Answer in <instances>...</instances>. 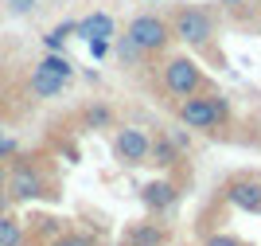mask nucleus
I'll use <instances>...</instances> for the list:
<instances>
[{"mask_svg": "<svg viewBox=\"0 0 261 246\" xmlns=\"http://www.w3.org/2000/svg\"><path fill=\"white\" fill-rule=\"evenodd\" d=\"M168 28H172V39L187 43V47H207L211 35H215V20H211L207 8H195V4H187V8H179L168 20Z\"/></svg>", "mask_w": 261, "mask_h": 246, "instance_id": "f257e3e1", "label": "nucleus"}, {"mask_svg": "<svg viewBox=\"0 0 261 246\" xmlns=\"http://www.w3.org/2000/svg\"><path fill=\"white\" fill-rule=\"evenodd\" d=\"M125 35H129L144 55H156V51H164V47L172 43V28H168V20L156 16V12H141V16H133L129 28H125Z\"/></svg>", "mask_w": 261, "mask_h": 246, "instance_id": "f03ea898", "label": "nucleus"}, {"mask_svg": "<svg viewBox=\"0 0 261 246\" xmlns=\"http://www.w3.org/2000/svg\"><path fill=\"white\" fill-rule=\"evenodd\" d=\"M164 86H168V94H172V98H191V94H199V90L207 86V75L199 71L195 59L175 55V59L164 63Z\"/></svg>", "mask_w": 261, "mask_h": 246, "instance_id": "7ed1b4c3", "label": "nucleus"}, {"mask_svg": "<svg viewBox=\"0 0 261 246\" xmlns=\"http://www.w3.org/2000/svg\"><path fill=\"white\" fill-rule=\"evenodd\" d=\"M4 192H8V199H16V204H32V199H43V195H47V180H43V172H39V168H32L28 161H20L16 168L8 172Z\"/></svg>", "mask_w": 261, "mask_h": 246, "instance_id": "20e7f679", "label": "nucleus"}, {"mask_svg": "<svg viewBox=\"0 0 261 246\" xmlns=\"http://www.w3.org/2000/svg\"><path fill=\"white\" fill-rule=\"evenodd\" d=\"M179 121H184L187 129H199V133H215V129L222 125L215 106H211V98H199V94L179 98Z\"/></svg>", "mask_w": 261, "mask_h": 246, "instance_id": "39448f33", "label": "nucleus"}, {"mask_svg": "<svg viewBox=\"0 0 261 246\" xmlns=\"http://www.w3.org/2000/svg\"><path fill=\"white\" fill-rule=\"evenodd\" d=\"M148 133H141V129H121L117 137H113V149H117V156L125 164H148Z\"/></svg>", "mask_w": 261, "mask_h": 246, "instance_id": "423d86ee", "label": "nucleus"}, {"mask_svg": "<svg viewBox=\"0 0 261 246\" xmlns=\"http://www.w3.org/2000/svg\"><path fill=\"white\" fill-rule=\"evenodd\" d=\"M226 199L234 207H242V211L250 215H261V184L257 180H234L226 188Z\"/></svg>", "mask_w": 261, "mask_h": 246, "instance_id": "0eeeda50", "label": "nucleus"}, {"mask_svg": "<svg viewBox=\"0 0 261 246\" xmlns=\"http://www.w3.org/2000/svg\"><path fill=\"white\" fill-rule=\"evenodd\" d=\"M179 199V192H175L172 180H152L141 188V204L148 207V211H168V207Z\"/></svg>", "mask_w": 261, "mask_h": 246, "instance_id": "6e6552de", "label": "nucleus"}, {"mask_svg": "<svg viewBox=\"0 0 261 246\" xmlns=\"http://www.w3.org/2000/svg\"><path fill=\"white\" fill-rule=\"evenodd\" d=\"M32 94L35 98H59L63 94V86H66V78H59V75H51V71H43V66H35L32 71Z\"/></svg>", "mask_w": 261, "mask_h": 246, "instance_id": "1a4fd4ad", "label": "nucleus"}, {"mask_svg": "<svg viewBox=\"0 0 261 246\" xmlns=\"http://www.w3.org/2000/svg\"><path fill=\"white\" fill-rule=\"evenodd\" d=\"M74 32H78V35H86V39H109V35H113V20H109L106 12H94L90 20L74 24Z\"/></svg>", "mask_w": 261, "mask_h": 246, "instance_id": "9d476101", "label": "nucleus"}, {"mask_svg": "<svg viewBox=\"0 0 261 246\" xmlns=\"http://www.w3.org/2000/svg\"><path fill=\"white\" fill-rule=\"evenodd\" d=\"M148 164H160V168H175V164H179V152H175V145H172L168 137L148 141Z\"/></svg>", "mask_w": 261, "mask_h": 246, "instance_id": "9b49d317", "label": "nucleus"}, {"mask_svg": "<svg viewBox=\"0 0 261 246\" xmlns=\"http://www.w3.org/2000/svg\"><path fill=\"white\" fill-rule=\"evenodd\" d=\"M168 242V231L156 223H141L129 231V246H164Z\"/></svg>", "mask_w": 261, "mask_h": 246, "instance_id": "f8f14e48", "label": "nucleus"}, {"mask_svg": "<svg viewBox=\"0 0 261 246\" xmlns=\"http://www.w3.org/2000/svg\"><path fill=\"white\" fill-rule=\"evenodd\" d=\"M0 246H23V223L16 215H0Z\"/></svg>", "mask_w": 261, "mask_h": 246, "instance_id": "ddd939ff", "label": "nucleus"}, {"mask_svg": "<svg viewBox=\"0 0 261 246\" xmlns=\"http://www.w3.org/2000/svg\"><path fill=\"white\" fill-rule=\"evenodd\" d=\"M82 121L90 129H106V125H113V109L109 106H86L82 109Z\"/></svg>", "mask_w": 261, "mask_h": 246, "instance_id": "4468645a", "label": "nucleus"}, {"mask_svg": "<svg viewBox=\"0 0 261 246\" xmlns=\"http://www.w3.org/2000/svg\"><path fill=\"white\" fill-rule=\"evenodd\" d=\"M39 66H43V71H51V75H59V78H70V75H74V63H70L66 55H47Z\"/></svg>", "mask_w": 261, "mask_h": 246, "instance_id": "2eb2a0df", "label": "nucleus"}, {"mask_svg": "<svg viewBox=\"0 0 261 246\" xmlns=\"http://www.w3.org/2000/svg\"><path fill=\"white\" fill-rule=\"evenodd\" d=\"M70 32H74V24H59V28L47 35V47H51V51H59V47L66 43V35H70Z\"/></svg>", "mask_w": 261, "mask_h": 246, "instance_id": "dca6fc26", "label": "nucleus"}, {"mask_svg": "<svg viewBox=\"0 0 261 246\" xmlns=\"http://www.w3.org/2000/svg\"><path fill=\"white\" fill-rule=\"evenodd\" d=\"M117 51H121V59H125V63H133V59H141V55H144L141 47L129 39V35H121V39H117Z\"/></svg>", "mask_w": 261, "mask_h": 246, "instance_id": "f3484780", "label": "nucleus"}, {"mask_svg": "<svg viewBox=\"0 0 261 246\" xmlns=\"http://www.w3.org/2000/svg\"><path fill=\"white\" fill-rule=\"evenodd\" d=\"M51 246H98L90 235H63V238H55Z\"/></svg>", "mask_w": 261, "mask_h": 246, "instance_id": "a211bd4d", "label": "nucleus"}, {"mask_svg": "<svg viewBox=\"0 0 261 246\" xmlns=\"http://www.w3.org/2000/svg\"><path fill=\"white\" fill-rule=\"evenodd\" d=\"M168 141L175 145V152H187V149H191V137H187V133H179V129H172V133H168Z\"/></svg>", "mask_w": 261, "mask_h": 246, "instance_id": "6ab92c4d", "label": "nucleus"}, {"mask_svg": "<svg viewBox=\"0 0 261 246\" xmlns=\"http://www.w3.org/2000/svg\"><path fill=\"white\" fill-rule=\"evenodd\" d=\"M207 98H211V106H215L218 121H226L230 118V102H226V98H218V94H207Z\"/></svg>", "mask_w": 261, "mask_h": 246, "instance_id": "aec40b11", "label": "nucleus"}, {"mask_svg": "<svg viewBox=\"0 0 261 246\" xmlns=\"http://www.w3.org/2000/svg\"><path fill=\"white\" fill-rule=\"evenodd\" d=\"M16 152H20L16 141H12V137H0V161H4V156H16Z\"/></svg>", "mask_w": 261, "mask_h": 246, "instance_id": "412c9836", "label": "nucleus"}, {"mask_svg": "<svg viewBox=\"0 0 261 246\" xmlns=\"http://www.w3.org/2000/svg\"><path fill=\"white\" fill-rule=\"evenodd\" d=\"M207 246H242V242H238L234 235H211V238H207Z\"/></svg>", "mask_w": 261, "mask_h": 246, "instance_id": "4be33fe9", "label": "nucleus"}, {"mask_svg": "<svg viewBox=\"0 0 261 246\" xmlns=\"http://www.w3.org/2000/svg\"><path fill=\"white\" fill-rule=\"evenodd\" d=\"M8 8L16 12V16H23V12H32V8H35V0H8Z\"/></svg>", "mask_w": 261, "mask_h": 246, "instance_id": "5701e85b", "label": "nucleus"}, {"mask_svg": "<svg viewBox=\"0 0 261 246\" xmlns=\"http://www.w3.org/2000/svg\"><path fill=\"white\" fill-rule=\"evenodd\" d=\"M106 51H109V39H90V55H94V59H101Z\"/></svg>", "mask_w": 261, "mask_h": 246, "instance_id": "b1692460", "label": "nucleus"}, {"mask_svg": "<svg viewBox=\"0 0 261 246\" xmlns=\"http://www.w3.org/2000/svg\"><path fill=\"white\" fill-rule=\"evenodd\" d=\"M8 204H12V199H8V192H0V215L8 211Z\"/></svg>", "mask_w": 261, "mask_h": 246, "instance_id": "393cba45", "label": "nucleus"}, {"mask_svg": "<svg viewBox=\"0 0 261 246\" xmlns=\"http://www.w3.org/2000/svg\"><path fill=\"white\" fill-rule=\"evenodd\" d=\"M4 184H8V168L0 164V192H4Z\"/></svg>", "mask_w": 261, "mask_h": 246, "instance_id": "a878e982", "label": "nucleus"}, {"mask_svg": "<svg viewBox=\"0 0 261 246\" xmlns=\"http://www.w3.org/2000/svg\"><path fill=\"white\" fill-rule=\"evenodd\" d=\"M238 4H242V0H226V8H238Z\"/></svg>", "mask_w": 261, "mask_h": 246, "instance_id": "bb28decb", "label": "nucleus"}]
</instances>
